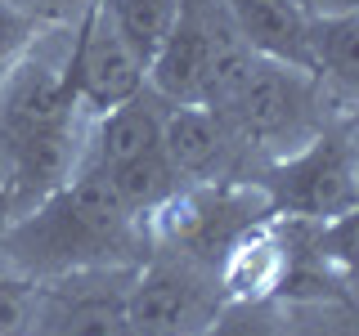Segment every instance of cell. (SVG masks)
Instances as JSON below:
<instances>
[{
  "label": "cell",
  "mask_w": 359,
  "mask_h": 336,
  "mask_svg": "<svg viewBox=\"0 0 359 336\" xmlns=\"http://www.w3.org/2000/svg\"><path fill=\"white\" fill-rule=\"evenodd\" d=\"M5 224H9V206H5V193H0V233H5Z\"/></svg>",
  "instance_id": "ffe728a7"
},
{
  "label": "cell",
  "mask_w": 359,
  "mask_h": 336,
  "mask_svg": "<svg viewBox=\"0 0 359 336\" xmlns=\"http://www.w3.org/2000/svg\"><path fill=\"white\" fill-rule=\"evenodd\" d=\"M162 112H166V104L144 85L135 99L99 112V117H90L81 166H76V171H112V166L157 148V144H162Z\"/></svg>",
  "instance_id": "9c48e42d"
},
{
  "label": "cell",
  "mask_w": 359,
  "mask_h": 336,
  "mask_svg": "<svg viewBox=\"0 0 359 336\" xmlns=\"http://www.w3.org/2000/svg\"><path fill=\"white\" fill-rule=\"evenodd\" d=\"M135 265H99L36 283L32 336H135L126 287Z\"/></svg>",
  "instance_id": "8992f818"
},
{
  "label": "cell",
  "mask_w": 359,
  "mask_h": 336,
  "mask_svg": "<svg viewBox=\"0 0 359 336\" xmlns=\"http://www.w3.org/2000/svg\"><path fill=\"white\" fill-rule=\"evenodd\" d=\"M67 85L76 94V108L86 117L126 104L144 90V63L135 50L121 41V31L108 22L99 0L72 22V41H67Z\"/></svg>",
  "instance_id": "52a82bcc"
},
{
  "label": "cell",
  "mask_w": 359,
  "mask_h": 336,
  "mask_svg": "<svg viewBox=\"0 0 359 336\" xmlns=\"http://www.w3.org/2000/svg\"><path fill=\"white\" fill-rule=\"evenodd\" d=\"M220 274L166 246H149L126 287L135 336H198L224 309Z\"/></svg>",
  "instance_id": "5b68a950"
},
{
  "label": "cell",
  "mask_w": 359,
  "mask_h": 336,
  "mask_svg": "<svg viewBox=\"0 0 359 336\" xmlns=\"http://www.w3.org/2000/svg\"><path fill=\"white\" fill-rule=\"evenodd\" d=\"M18 9H27L41 27H72L95 0H14Z\"/></svg>",
  "instance_id": "ac0fdd59"
},
{
  "label": "cell",
  "mask_w": 359,
  "mask_h": 336,
  "mask_svg": "<svg viewBox=\"0 0 359 336\" xmlns=\"http://www.w3.org/2000/svg\"><path fill=\"white\" fill-rule=\"evenodd\" d=\"M162 153L184 184L243 175V157L233 148L224 121L207 104H166L162 112ZM252 179V175H247Z\"/></svg>",
  "instance_id": "ba28073f"
},
{
  "label": "cell",
  "mask_w": 359,
  "mask_h": 336,
  "mask_svg": "<svg viewBox=\"0 0 359 336\" xmlns=\"http://www.w3.org/2000/svg\"><path fill=\"white\" fill-rule=\"evenodd\" d=\"M306 67L341 104H355V90H359V9L306 18Z\"/></svg>",
  "instance_id": "7c38bea8"
},
{
  "label": "cell",
  "mask_w": 359,
  "mask_h": 336,
  "mask_svg": "<svg viewBox=\"0 0 359 336\" xmlns=\"http://www.w3.org/2000/svg\"><path fill=\"white\" fill-rule=\"evenodd\" d=\"M198 336H301V323H297V305L278 296L224 300V309Z\"/></svg>",
  "instance_id": "9a60e30c"
},
{
  "label": "cell",
  "mask_w": 359,
  "mask_h": 336,
  "mask_svg": "<svg viewBox=\"0 0 359 336\" xmlns=\"http://www.w3.org/2000/svg\"><path fill=\"white\" fill-rule=\"evenodd\" d=\"M229 31L252 54L306 67V9L301 0H216Z\"/></svg>",
  "instance_id": "30bf717a"
},
{
  "label": "cell",
  "mask_w": 359,
  "mask_h": 336,
  "mask_svg": "<svg viewBox=\"0 0 359 336\" xmlns=\"http://www.w3.org/2000/svg\"><path fill=\"white\" fill-rule=\"evenodd\" d=\"M207 108L224 121L238 157H252L261 166L297 153L328 121L351 112V104H341L310 67L261 59L238 36L224 41L216 59Z\"/></svg>",
  "instance_id": "7a4b0ae2"
},
{
  "label": "cell",
  "mask_w": 359,
  "mask_h": 336,
  "mask_svg": "<svg viewBox=\"0 0 359 336\" xmlns=\"http://www.w3.org/2000/svg\"><path fill=\"white\" fill-rule=\"evenodd\" d=\"M99 175L112 184V193L121 197V206L140 220H149L157 206H166V202L184 188V179L166 162L162 144L149 148V153H140V157H130V162H121V166H112V171H99Z\"/></svg>",
  "instance_id": "4fadbf2b"
},
{
  "label": "cell",
  "mask_w": 359,
  "mask_h": 336,
  "mask_svg": "<svg viewBox=\"0 0 359 336\" xmlns=\"http://www.w3.org/2000/svg\"><path fill=\"white\" fill-rule=\"evenodd\" d=\"M99 9L121 31V41L135 50V59L149 67L153 50L162 45V36L171 31V22L180 14V0H99Z\"/></svg>",
  "instance_id": "5bb4252c"
},
{
  "label": "cell",
  "mask_w": 359,
  "mask_h": 336,
  "mask_svg": "<svg viewBox=\"0 0 359 336\" xmlns=\"http://www.w3.org/2000/svg\"><path fill=\"white\" fill-rule=\"evenodd\" d=\"M144 251H149L144 220L121 206V197L99 171H76L0 233V269L32 283L72 269L140 265Z\"/></svg>",
  "instance_id": "6da1fadb"
},
{
  "label": "cell",
  "mask_w": 359,
  "mask_h": 336,
  "mask_svg": "<svg viewBox=\"0 0 359 336\" xmlns=\"http://www.w3.org/2000/svg\"><path fill=\"white\" fill-rule=\"evenodd\" d=\"M220 287L229 300H265L283 291L287 278V224L283 216L256 224L247 238H238L220 260Z\"/></svg>",
  "instance_id": "8fae6325"
},
{
  "label": "cell",
  "mask_w": 359,
  "mask_h": 336,
  "mask_svg": "<svg viewBox=\"0 0 359 336\" xmlns=\"http://www.w3.org/2000/svg\"><path fill=\"white\" fill-rule=\"evenodd\" d=\"M32 305L36 283L0 269V336H32Z\"/></svg>",
  "instance_id": "2e32d148"
},
{
  "label": "cell",
  "mask_w": 359,
  "mask_h": 336,
  "mask_svg": "<svg viewBox=\"0 0 359 336\" xmlns=\"http://www.w3.org/2000/svg\"><path fill=\"white\" fill-rule=\"evenodd\" d=\"M265 220H274L265 188L247 175H229L184 184L166 206H157L144 220V229H149V246H166V251L220 269L224 251Z\"/></svg>",
  "instance_id": "3957f363"
},
{
  "label": "cell",
  "mask_w": 359,
  "mask_h": 336,
  "mask_svg": "<svg viewBox=\"0 0 359 336\" xmlns=\"http://www.w3.org/2000/svg\"><path fill=\"white\" fill-rule=\"evenodd\" d=\"M41 31L45 27L27 14V9H18L14 0H0V72H5V67L14 63L18 54L41 36Z\"/></svg>",
  "instance_id": "e0dca14e"
},
{
  "label": "cell",
  "mask_w": 359,
  "mask_h": 336,
  "mask_svg": "<svg viewBox=\"0 0 359 336\" xmlns=\"http://www.w3.org/2000/svg\"><path fill=\"white\" fill-rule=\"evenodd\" d=\"M306 14H346V9H359V0H301Z\"/></svg>",
  "instance_id": "d6986e66"
},
{
  "label": "cell",
  "mask_w": 359,
  "mask_h": 336,
  "mask_svg": "<svg viewBox=\"0 0 359 336\" xmlns=\"http://www.w3.org/2000/svg\"><path fill=\"white\" fill-rule=\"evenodd\" d=\"M283 220H341L359 206V162L351 112L328 121L310 144L252 175Z\"/></svg>",
  "instance_id": "277c9868"
}]
</instances>
